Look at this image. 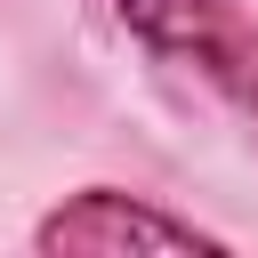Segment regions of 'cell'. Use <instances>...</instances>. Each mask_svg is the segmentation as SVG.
Returning <instances> with one entry per match:
<instances>
[{
  "label": "cell",
  "mask_w": 258,
  "mask_h": 258,
  "mask_svg": "<svg viewBox=\"0 0 258 258\" xmlns=\"http://www.w3.org/2000/svg\"><path fill=\"white\" fill-rule=\"evenodd\" d=\"M113 16L153 64L194 73L218 105L258 121V24L242 0H113Z\"/></svg>",
  "instance_id": "1"
},
{
  "label": "cell",
  "mask_w": 258,
  "mask_h": 258,
  "mask_svg": "<svg viewBox=\"0 0 258 258\" xmlns=\"http://www.w3.org/2000/svg\"><path fill=\"white\" fill-rule=\"evenodd\" d=\"M32 250H89V258H121V250H226V234L129 194V185H81L64 194L40 226H32Z\"/></svg>",
  "instance_id": "2"
}]
</instances>
